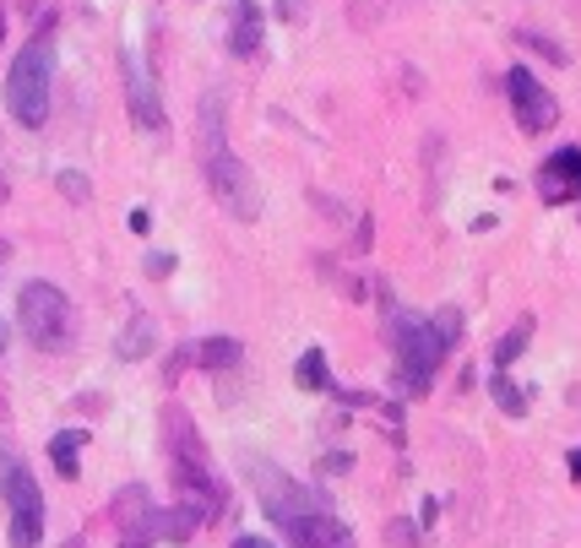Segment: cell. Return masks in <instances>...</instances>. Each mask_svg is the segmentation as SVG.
<instances>
[{"label": "cell", "mask_w": 581, "mask_h": 548, "mask_svg": "<svg viewBox=\"0 0 581 548\" xmlns=\"http://www.w3.org/2000/svg\"><path fill=\"white\" fill-rule=\"evenodd\" d=\"M245 467H251L256 494H262L267 516L278 522V533L289 538V548H353V533L332 516V505L315 489H304L299 478H289L272 462H245Z\"/></svg>", "instance_id": "1"}, {"label": "cell", "mask_w": 581, "mask_h": 548, "mask_svg": "<svg viewBox=\"0 0 581 548\" xmlns=\"http://www.w3.org/2000/svg\"><path fill=\"white\" fill-rule=\"evenodd\" d=\"M163 456H169V478L179 489V505H190L196 516H218L223 511V483L212 478L207 445H201L190 412L179 408V403L163 408Z\"/></svg>", "instance_id": "2"}, {"label": "cell", "mask_w": 581, "mask_h": 548, "mask_svg": "<svg viewBox=\"0 0 581 548\" xmlns=\"http://www.w3.org/2000/svg\"><path fill=\"white\" fill-rule=\"evenodd\" d=\"M456 331H462V315H456V310H440L435 320H425V315H408V310H392L397 381H403V392H408V397L430 392V381H435V370H440V359H445V348L456 342Z\"/></svg>", "instance_id": "3"}, {"label": "cell", "mask_w": 581, "mask_h": 548, "mask_svg": "<svg viewBox=\"0 0 581 548\" xmlns=\"http://www.w3.org/2000/svg\"><path fill=\"white\" fill-rule=\"evenodd\" d=\"M201 163H207V190H212V201L229 212V218H240V223H256L262 218V185H256V174L229 152V141H223V126H218V98H207L201 104Z\"/></svg>", "instance_id": "4"}, {"label": "cell", "mask_w": 581, "mask_h": 548, "mask_svg": "<svg viewBox=\"0 0 581 548\" xmlns=\"http://www.w3.org/2000/svg\"><path fill=\"white\" fill-rule=\"evenodd\" d=\"M49 27L55 22H44V33H33L27 49L5 71V109L27 131H38L49 120V82H55V38H49Z\"/></svg>", "instance_id": "5"}, {"label": "cell", "mask_w": 581, "mask_h": 548, "mask_svg": "<svg viewBox=\"0 0 581 548\" xmlns=\"http://www.w3.org/2000/svg\"><path fill=\"white\" fill-rule=\"evenodd\" d=\"M16 326L27 331L33 348L60 353V348L71 342V331H77V310H71V299H66L55 282H27V288L16 293Z\"/></svg>", "instance_id": "6"}, {"label": "cell", "mask_w": 581, "mask_h": 548, "mask_svg": "<svg viewBox=\"0 0 581 548\" xmlns=\"http://www.w3.org/2000/svg\"><path fill=\"white\" fill-rule=\"evenodd\" d=\"M0 494H5V511H11V548H38L44 538V494H38V478L11 462L5 478H0Z\"/></svg>", "instance_id": "7"}, {"label": "cell", "mask_w": 581, "mask_h": 548, "mask_svg": "<svg viewBox=\"0 0 581 548\" xmlns=\"http://www.w3.org/2000/svg\"><path fill=\"white\" fill-rule=\"evenodd\" d=\"M506 98H511V109H516V126L527 131V137H544V131H555V120H560V104H555V93L527 71V66H516L511 77H506Z\"/></svg>", "instance_id": "8"}, {"label": "cell", "mask_w": 581, "mask_h": 548, "mask_svg": "<svg viewBox=\"0 0 581 548\" xmlns=\"http://www.w3.org/2000/svg\"><path fill=\"white\" fill-rule=\"evenodd\" d=\"M163 538V516L147 505V489H126L120 494V548H152Z\"/></svg>", "instance_id": "9"}, {"label": "cell", "mask_w": 581, "mask_h": 548, "mask_svg": "<svg viewBox=\"0 0 581 548\" xmlns=\"http://www.w3.org/2000/svg\"><path fill=\"white\" fill-rule=\"evenodd\" d=\"M126 93H131V115L142 131H163V109H158V88L137 60H126Z\"/></svg>", "instance_id": "10"}, {"label": "cell", "mask_w": 581, "mask_h": 548, "mask_svg": "<svg viewBox=\"0 0 581 548\" xmlns=\"http://www.w3.org/2000/svg\"><path fill=\"white\" fill-rule=\"evenodd\" d=\"M229 49L240 60H251L262 49V5L256 0H234V11H229Z\"/></svg>", "instance_id": "11"}, {"label": "cell", "mask_w": 581, "mask_h": 548, "mask_svg": "<svg viewBox=\"0 0 581 548\" xmlns=\"http://www.w3.org/2000/svg\"><path fill=\"white\" fill-rule=\"evenodd\" d=\"M544 196L549 201H566V196H581V152L566 147L544 163Z\"/></svg>", "instance_id": "12"}, {"label": "cell", "mask_w": 581, "mask_h": 548, "mask_svg": "<svg viewBox=\"0 0 581 548\" xmlns=\"http://www.w3.org/2000/svg\"><path fill=\"white\" fill-rule=\"evenodd\" d=\"M293 381H299V392H332V375H326V353L321 348H310L299 364H293Z\"/></svg>", "instance_id": "13"}, {"label": "cell", "mask_w": 581, "mask_h": 548, "mask_svg": "<svg viewBox=\"0 0 581 548\" xmlns=\"http://www.w3.org/2000/svg\"><path fill=\"white\" fill-rule=\"evenodd\" d=\"M82 429H60L55 440H49V456H55V467L66 473V478H77V451H82Z\"/></svg>", "instance_id": "14"}, {"label": "cell", "mask_w": 581, "mask_h": 548, "mask_svg": "<svg viewBox=\"0 0 581 548\" xmlns=\"http://www.w3.org/2000/svg\"><path fill=\"white\" fill-rule=\"evenodd\" d=\"M196 348H201L196 359H201L207 370H229V364H240V342H234V337H212V342H196Z\"/></svg>", "instance_id": "15"}, {"label": "cell", "mask_w": 581, "mask_h": 548, "mask_svg": "<svg viewBox=\"0 0 581 548\" xmlns=\"http://www.w3.org/2000/svg\"><path fill=\"white\" fill-rule=\"evenodd\" d=\"M527 337H533V320H516V326H511V331L500 337V348H495V364L506 370V364H511V359H516V353L527 348Z\"/></svg>", "instance_id": "16"}, {"label": "cell", "mask_w": 581, "mask_h": 548, "mask_svg": "<svg viewBox=\"0 0 581 548\" xmlns=\"http://www.w3.org/2000/svg\"><path fill=\"white\" fill-rule=\"evenodd\" d=\"M495 403H500V408L511 412V418H522V412H527V397H522V386H511L506 375L495 381Z\"/></svg>", "instance_id": "17"}, {"label": "cell", "mask_w": 581, "mask_h": 548, "mask_svg": "<svg viewBox=\"0 0 581 548\" xmlns=\"http://www.w3.org/2000/svg\"><path fill=\"white\" fill-rule=\"evenodd\" d=\"M516 44H527V49H538V55H544V60H555V66H566V49H560V44H555V38H544V33H522V38H516Z\"/></svg>", "instance_id": "18"}, {"label": "cell", "mask_w": 581, "mask_h": 548, "mask_svg": "<svg viewBox=\"0 0 581 548\" xmlns=\"http://www.w3.org/2000/svg\"><path fill=\"white\" fill-rule=\"evenodd\" d=\"M147 337H152V326H147V320H137V331H131V337H120V359H142Z\"/></svg>", "instance_id": "19"}, {"label": "cell", "mask_w": 581, "mask_h": 548, "mask_svg": "<svg viewBox=\"0 0 581 548\" xmlns=\"http://www.w3.org/2000/svg\"><path fill=\"white\" fill-rule=\"evenodd\" d=\"M60 190H66V196H71V201H88V179H77V174H71V168H66V174H60Z\"/></svg>", "instance_id": "20"}, {"label": "cell", "mask_w": 581, "mask_h": 548, "mask_svg": "<svg viewBox=\"0 0 581 548\" xmlns=\"http://www.w3.org/2000/svg\"><path fill=\"white\" fill-rule=\"evenodd\" d=\"M169 267H174V256H147V272H152V277H163Z\"/></svg>", "instance_id": "21"}, {"label": "cell", "mask_w": 581, "mask_h": 548, "mask_svg": "<svg viewBox=\"0 0 581 548\" xmlns=\"http://www.w3.org/2000/svg\"><path fill=\"white\" fill-rule=\"evenodd\" d=\"M278 11H283V16H289V22H299V16H304V0H283V5H278Z\"/></svg>", "instance_id": "22"}, {"label": "cell", "mask_w": 581, "mask_h": 548, "mask_svg": "<svg viewBox=\"0 0 581 548\" xmlns=\"http://www.w3.org/2000/svg\"><path fill=\"white\" fill-rule=\"evenodd\" d=\"M234 548H272L267 538H234Z\"/></svg>", "instance_id": "23"}, {"label": "cell", "mask_w": 581, "mask_h": 548, "mask_svg": "<svg viewBox=\"0 0 581 548\" xmlns=\"http://www.w3.org/2000/svg\"><path fill=\"white\" fill-rule=\"evenodd\" d=\"M571 478H581V451H571Z\"/></svg>", "instance_id": "24"}, {"label": "cell", "mask_w": 581, "mask_h": 548, "mask_svg": "<svg viewBox=\"0 0 581 548\" xmlns=\"http://www.w3.org/2000/svg\"><path fill=\"white\" fill-rule=\"evenodd\" d=\"M0 38H5V16H0Z\"/></svg>", "instance_id": "25"}, {"label": "cell", "mask_w": 581, "mask_h": 548, "mask_svg": "<svg viewBox=\"0 0 581 548\" xmlns=\"http://www.w3.org/2000/svg\"><path fill=\"white\" fill-rule=\"evenodd\" d=\"M0 201H5V179H0Z\"/></svg>", "instance_id": "26"}, {"label": "cell", "mask_w": 581, "mask_h": 548, "mask_svg": "<svg viewBox=\"0 0 581 548\" xmlns=\"http://www.w3.org/2000/svg\"><path fill=\"white\" fill-rule=\"evenodd\" d=\"M0 348H5V326H0Z\"/></svg>", "instance_id": "27"}]
</instances>
